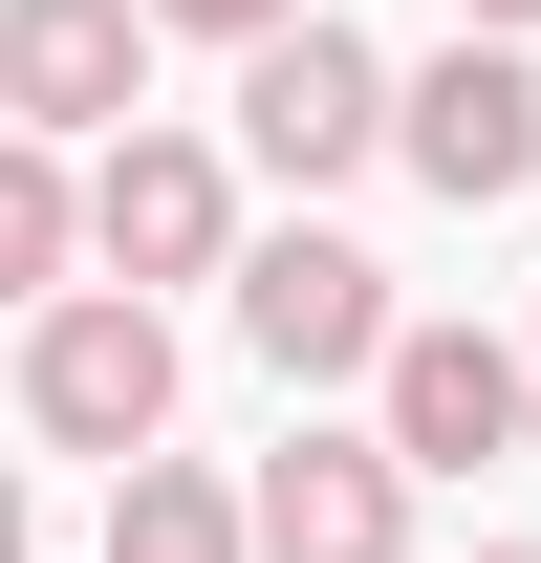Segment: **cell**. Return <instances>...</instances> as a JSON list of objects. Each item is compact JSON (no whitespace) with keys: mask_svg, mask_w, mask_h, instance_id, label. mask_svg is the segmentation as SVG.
<instances>
[{"mask_svg":"<svg viewBox=\"0 0 541 563\" xmlns=\"http://www.w3.org/2000/svg\"><path fill=\"white\" fill-rule=\"evenodd\" d=\"M22 433L44 455H152L174 433V303L152 282H44L22 303Z\"/></svg>","mask_w":541,"mask_h":563,"instance_id":"1","label":"cell"},{"mask_svg":"<svg viewBox=\"0 0 541 563\" xmlns=\"http://www.w3.org/2000/svg\"><path fill=\"white\" fill-rule=\"evenodd\" d=\"M390 152L433 174L455 217H498V196H541V66L498 44V22H455L433 66H390Z\"/></svg>","mask_w":541,"mask_h":563,"instance_id":"2","label":"cell"},{"mask_svg":"<svg viewBox=\"0 0 541 563\" xmlns=\"http://www.w3.org/2000/svg\"><path fill=\"white\" fill-rule=\"evenodd\" d=\"M239 152H261L281 196H325V174H368V152H390V66L346 44L325 0H303V22H261V44H239Z\"/></svg>","mask_w":541,"mask_h":563,"instance_id":"3","label":"cell"},{"mask_svg":"<svg viewBox=\"0 0 541 563\" xmlns=\"http://www.w3.org/2000/svg\"><path fill=\"white\" fill-rule=\"evenodd\" d=\"M87 261L109 282H217L239 261V174H217V131H87Z\"/></svg>","mask_w":541,"mask_h":563,"instance_id":"4","label":"cell"},{"mask_svg":"<svg viewBox=\"0 0 541 563\" xmlns=\"http://www.w3.org/2000/svg\"><path fill=\"white\" fill-rule=\"evenodd\" d=\"M368 433H390L411 477H476V455L541 433V347H498V325H390V347H368Z\"/></svg>","mask_w":541,"mask_h":563,"instance_id":"5","label":"cell"},{"mask_svg":"<svg viewBox=\"0 0 541 563\" xmlns=\"http://www.w3.org/2000/svg\"><path fill=\"white\" fill-rule=\"evenodd\" d=\"M239 347L281 368V390H346V368L390 347V261H368V239H325V217H281V239H239Z\"/></svg>","mask_w":541,"mask_h":563,"instance_id":"6","label":"cell"},{"mask_svg":"<svg viewBox=\"0 0 541 563\" xmlns=\"http://www.w3.org/2000/svg\"><path fill=\"white\" fill-rule=\"evenodd\" d=\"M239 542H261V563H411V455L303 412L261 477H239Z\"/></svg>","mask_w":541,"mask_h":563,"instance_id":"7","label":"cell"},{"mask_svg":"<svg viewBox=\"0 0 541 563\" xmlns=\"http://www.w3.org/2000/svg\"><path fill=\"white\" fill-rule=\"evenodd\" d=\"M152 109V0H0V131H131Z\"/></svg>","mask_w":541,"mask_h":563,"instance_id":"8","label":"cell"},{"mask_svg":"<svg viewBox=\"0 0 541 563\" xmlns=\"http://www.w3.org/2000/svg\"><path fill=\"white\" fill-rule=\"evenodd\" d=\"M109 563H261V542H239V477H196L174 433L109 455Z\"/></svg>","mask_w":541,"mask_h":563,"instance_id":"9","label":"cell"},{"mask_svg":"<svg viewBox=\"0 0 541 563\" xmlns=\"http://www.w3.org/2000/svg\"><path fill=\"white\" fill-rule=\"evenodd\" d=\"M66 261H87V174H66L44 131H0V303H44Z\"/></svg>","mask_w":541,"mask_h":563,"instance_id":"10","label":"cell"},{"mask_svg":"<svg viewBox=\"0 0 541 563\" xmlns=\"http://www.w3.org/2000/svg\"><path fill=\"white\" fill-rule=\"evenodd\" d=\"M261 22H303V0H152V44H261Z\"/></svg>","mask_w":541,"mask_h":563,"instance_id":"11","label":"cell"},{"mask_svg":"<svg viewBox=\"0 0 541 563\" xmlns=\"http://www.w3.org/2000/svg\"><path fill=\"white\" fill-rule=\"evenodd\" d=\"M455 22H498V44H520V22H541V0H455Z\"/></svg>","mask_w":541,"mask_h":563,"instance_id":"12","label":"cell"},{"mask_svg":"<svg viewBox=\"0 0 541 563\" xmlns=\"http://www.w3.org/2000/svg\"><path fill=\"white\" fill-rule=\"evenodd\" d=\"M0 563H22V455H0Z\"/></svg>","mask_w":541,"mask_h":563,"instance_id":"13","label":"cell"},{"mask_svg":"<svg viewBox=\"0 0 541 563\" xmlns=\"http://www.w3.org/2000/svg\"><path fill=\"white\" fill-rule=\"evenodd\" d=\"M476 563H541V542H476Z\"/></svg>","mask_w":541,"mask_h":563,"instance_id":"14","label":"cell"}]
</instances>
